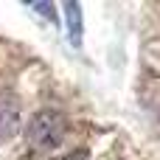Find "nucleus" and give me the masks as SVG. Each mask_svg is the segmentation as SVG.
Returning a JSON list of instances; mask_svg holds the SVG:
<instances>
[{"label": "nucleus", "instance_id": "obj_4", "mask_svg": "<svg viewBox=\"0 0 160 160\" xmlns=\"http://www.w3.org/2000/svg\"><path fill=\"white\" fill-rule=\"evenodd\" d=\"M34 11H37V14H42V17H48L51 22H56V6H53V3L39 0V3H34Z\"/></svg>", "mask_w": 160, "mask_h": 160}, {"label": "nucleus", "instance_id": "obj_2", "mask_svg": "<svg viewBox=\"0 0 160 160\" xmlns=\"http://www.w3.org/2000/svg\"><path fill=\"white\" fill-rule=\"evenodd\" d=\"M20 118H22L20 115V101L8 90H0V146L17 135Z\"/></svg>", "mask_w": 160, "mask_h": 160}, {"label": "nucleus", "instance_id": "obj_3", "mask_svg": "<svg viewBox=\"0 0 160 160\" xmlns=\"http://www.w3.org/2000/svg\"><path fill=\"white\" fill-rule=\"evenodd\" d=\"M65 25H68L70 42L79 48L82 45V37H84V14H82V6L79 3H65Z\"/></svg>", "mask_w": 160, "mask_h": 160}, {"label": "nucleus", "instance_id": "obj_5", "mask_svg": "<svg viewBox=\"0 0 160 160\" xmlns=\"http://www.w3.org/2000/svg\"><path fill=\"white\" fill-rule=\"evenodd\" d=\"M62 160H90V158H87L84 152H70V155H65Z\"/></svg>", "mask_w": 160, "mask_h": 160}, {"label": "nucleus", "instance_id": "obj_1", "mask_svg": "<svg viewBox=\"0 0 160 160\" xmlns=\"http://www.w3.org/2000/svg\"><path fill=\"white\" fill-rule=\"evenodd\" d=\"M68 132V118L62 110H53V107H45L39 112H34V118L28 121V146L34 152H51L62 143Z\"/></svg>", "mask_w": 160, "mask_h": 160}]
</instances>
